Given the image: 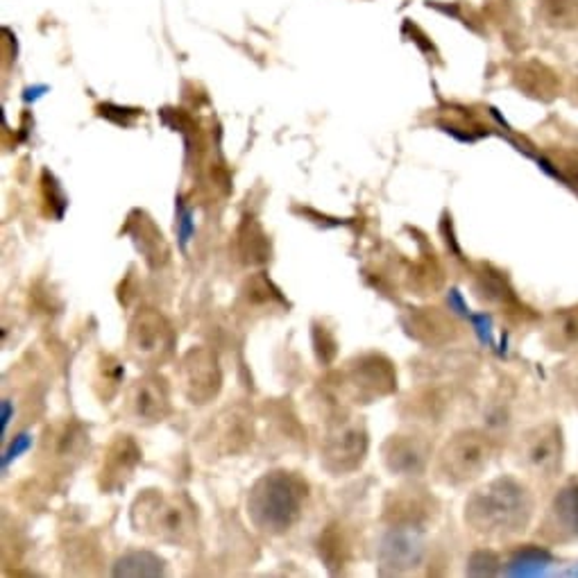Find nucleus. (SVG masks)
I'll use <instances>...</instances> for the list:
<instances>
[{
	"instance_id": "obj_1",
	"label": "nucleus",
	"mask_w": 578,
	"mask_h": 578,
	"mask_svg": "<svg viewBox=\"0 0 578 578\" xmlns=\"http://www.w3.org/2000/svg\"><path fill=\"white\" fill-rule=\"evenodd\" d=\"M533 510L531 490L512 476H499L467 497L465 524L481 537L508 540L527 531Z\"/></svg>"
},
{
	"instance_id": "obj_2",
	"label": "nucleus",
	"mask_w": 578,
	"mask_h": 578,
	"mask_svg": "<svg viewBox=\"0 0 578 578\" xmlns=\"http://www.w3.org/2000/svg\"><path fill=\"white\" fill-rule=\"evenodd\" d=\"M309 485L286 470L266 472L248 494V518L268 536H284L302 518Z\"/></svg>"
},
{
	"instance_id": "obj_3",
	"label": "nucleus",
	"mask_w": 578,
	"mask_h": 578,
	"mask_svg": "<svg viewBox=\"0 0 578 578\" xmlns=\"http://www.w3.org/2000/svg\"><path fill=\"white\" fill-rule=\"evenodd\" d=\"M130 518L139 533L170 545H186L195 533V508L177 492L146 490L132 503Z\"/></svg>"
},
{
	"instance_id": "obj_4",
	"label": "nucleus",
	"mask_w": 578,
	"mask_h": 578,
	"mask_svg": "<svg viewBox=\"0 0 578 578\" xmlns=\"http://www.w3.org/2000/svg\"><path fill=\"white\" fill-rule=\"evenodd\" d=\"M494 458V442L485 431L465 429L447 440L438 454V479L449 485H465L476 481Z\"/></svg>"
},
{
	"instance_id": "obj_5",
	"label": "nucleus",
	"mask_w": 578,
	"mask_h": 578,
	"mask_svg": "<svg viewBox=\"0 0 578 578\" xmlns=\"http://www.w3.org/2000/svg\"><path fill=\"white\" fill-rule=\"evenodd\" d=\"M367 454V431L361 418H343L334 422L322 440L320 463L334 476L352 474L363 465Z\"/></svg>"
},
{
	"instance_id": "obj_6",
	"label": "nucleus",
	"mask_w": 578,
	"mask_h": 578,
	"mask_svg": "<svg viewBox=\"0 0 578 578\" xmlns=\"http://www.w3.org/2000/svg\"><path fill=\"white\" fill-rule=\"evenodd\" d=\"M563 429L555 422L537 424L519 436L518 463L537 479H554L563 467Z\"/></svg>"
},
{
	"instance_id": "obj_7",
	"label": "nucleus",
	"mask_w": 578,
	"mask_h": 578,
	"mask_svg": "<svg viewBox=\"0 0 578 578\" xmlns=\"http://www.w3.org/2000/svg\"><path fill=\"white\" fill-rule=\"evenodd\" d=\"M175 348V331L168 320L155 309H141L127 330V352L143 366L166 361Z\"/></svg>"
},
{
	"instance_id": "obj_8",
	"label": "nucleus",
	"mask_w": 578,
	"mask_h": 578,
	"mask_svg": "<svg viewBox=\"0 0 578 578\" xmlns=\"http://www.w3.org/2000/svg\"><path fill=\"white\" fill-rule=\"evenodd\" d=\"M200 447L216 458L239 456L252 445L254 422L243 406L225 409L212 418L209 427L200 433Z\"/></svg>"
},
{
	"instance_id": "obj_9",
	"label": "nucleus",
	"mask_w": 578,
	"mask_h": 578,
	"mask_svg": "<svg viewBox=\"0 0 578 578\" xmlns=\"http://www.w3.org/2000/svg\"><path fill=\"white\" fill-rule=\"evenodd\" d=\"M179 384L191 404H209L222 388V372L218 357L207 348H191L179 363Z\"/></svg>"
},
{
	"instance_id": "obj_10",
	"label": "nucleus",
	"mask_w": 578,
	"mask_h": 578,
	"mask_svg": "<svg viewBox=\"0 0 578 578\" xmlns=\"http://www.w3.org/2000/svg\"><path fill=\"white\" fill-rule=\"evenodd\" d=\"M424 528L391 527L379 542L381 573H409L424 560Z\"/></svg>"
},
{
	"instance_id": "obj_11",
	"label": "nucleus",
	"mask_w": 578,
	"mask_h": 578,
	"mask_svg": "<svg viewBox=\"0 0 578 578\" xmlns=\"http://www.w3.org/2000/svg\"><path fill=\"white\" fill-rule=\"evenodd\" d=\"M348 388L358 400H375L395 393L397 375L393 363L381 354H366L348 363L345 370Z\"/></svg>"
},
{
	"instance_id": "obj_12",
	"label": "nucleus",
	"mask_w": 578,
	"mask_h": 578,
	"mask_svg": "<svg viewBox=\"0 0 578 578\" xmlns=\"http://www.w3.org/2000/svg\"><path fill=\"white\" fill-rule=\"evenodd\" d=\"M125 409L127 415L137 424H143V427L164 422L170 415V411H173L164 376L146 375L134 381L130 385V391H127Z\"/></svg>"
},
{
	"instance_id": "obj_13",
	"label": "nucleus",
	"mask_w": 578,
	"mask_h": 578,
	"mask_svg": "<svg viewBox=\"0 0 578 578\" xmlns=\"http://www.w3.org/2000/svg\"><path fill=\"white\" fill-rule=\"evenodd\" d=\"M540 536L554 545L578 540V481L564 483L551 499L542 518Z\"/></svg>"
},
{
	"instance_id": "obj_14",
	"label": "nucleus",
	"mask_w": 578,
	"mask_h": 578,
	"mask_svg": "<svg viewBox=\"0 0 578 578\" xmlns=\"http://www.w3.org/2000/svg\"><path fill=\"white\" fill-rule=\"evenodd\" d=\"M141 447L132 436H116L104 449L103 465H100V488L107 492L125 488L132 479L137 467L141 465Z\"/></svg>"
},
{
	"instance_id": "obj_15",
	"label": "nucleus",
	"mask_w": 578,
	"mask_h": 578,
	"mask_svg": "<svg viewBox=\"0 0 578 578\" xmlns=\"http://www.w3.org/2000/svg\"><path fill=\"white\" fill-rule=\"evenodd\" d=\"M381 454L393 474L420 476L431 458V445L420 436H391L384 442Z\"/></svg>"
},
{
	"instance_id": "obj_16",
	"label": "nucleus",
	"mask_w": 578,
	"mask_h": 578,
	"mask_svg": "<svg viewBox=\"0 0 578 578\" xmlns=\"http://www.w3.org/2000/svg\"><path fill=\"white\" fill-rule=\"evenodd\" d=\"M436 499L424 494V490H397L384 506V518L391 527L424 528L436 515Z\"/></svg>"
},
{
	"instance_id": "obj_17",
	"label": "nucleus",
	"mask_w": 578,
	"mask_h": 578,
	"mask_svg": "<svg viewBox=\"0 0 578 578\" xmlns=\"http://www.w3.org/2000/svg\"><path fill=\"white\" fill-rule=\"evenodd\" d=\"M127 234L132 236L134 245L143 254L150 268H161L168 261V243L159 227L152 222V218L143 212H134L127 222Z\"/></svg>"
},
{
	"instance_id": "obj_18",
	"label": "nucleus",
	"mask_w": 578,
	"mask_h": 578,
	"mask_svg": "<svg viewBox=\"0 0 578 578\" xmlns=\"http://www.w3.org/2000/svg\"><path fill=\"white\" fill-rule=\"evenodd\" d=\"M545 340L558 352H578V304L554 311L546 320Z\"/></svg>"
},
{
	"instance_id": "obj_19",
	"label": "nucleus",
	"mask_w": 578,
	"mask_h": 578,
	"mask_svg": "<svg viewBox=\"0 0 578 578\" xmlns=\"http://www.w3.org/2000/svg\"><path fill=\"white\" fill-rule=\"evenodd\" d=\"M239 252L248 266H259L270 259V245L268 236L264 234L261 225L245 218V222L239 230Z\"/></svg>"
},
{
	"instance_id": "obj_20",
	"label": "nucleus",
	"mask_w": 578,
	"mask_h": 578,
	"mask_svg": "<svg viewBox=\"0 0 578 578\" xmlns=\"http://www.w3.org/2000/svg\"><path fill=\"white\" fill-rule=\"evenodd\" d=\"M164 572V560L152 551H127L113 564L116 576H161Z\"/></svg>"
},
{
	"instance_id": "obj_21",
	"label": "nucleus",
	"mask_w": 578,
	"mask_h": 578,
	"mask_svg": "<svg viewBox=\"0 0 578 578\" xmlns=\"http://www.w3.org/2000/svg\"><path fill=\"white\" fill-rule=\"evenodd\" d=\"M551 563H554V558H551L549 551L528 546V549H522L512 555L506 573H510V576H536V573L545 572Z\"/></svg>"
},
{
	"instance_id": "obj_22",
	"label": "nucleus",
	"mask_w": 578,
	"mask_h": 578,
	"mask_svg": "<svg viewBox=\"0 0 578 578\" xmlns=\"http://www.w3.org/2000/svg\"><path fill=\"white\" fill-rule=\"evenodd\" d=\"M125 376L121 361L116 357H100L98 363V375H95V393L103 402H109L121 388V381Z\"/></svg>"
},
{
	"instance_id": "obj_23",
	"label": "nucleus",
	"mask_w": 578,
	"mask_h": 578,
	"mask_svg": "<svg viewBox=\"0 0 578 578\" xmlns=\"http://www.w3.org/2000/svg\"><path fill=\"white\" fill-rule=\"evenodd\" d=\"M545 16L554 28H578V0H545Z\"/></svg>"
},
{
	"instance_id": "obj_24",
	"label": "nucleus",
	"mask_w": 578,
	"mask_h": 578,
	"mask_svg": "<svg viewBox=\"0 0 578 578\" xmlns=\"http://www.w3.org/2000/svg\"><path fill=\"white\" fill-rule=\"evenodd\" d=\"M499 564H501V560L494 551H476L467 563V573L470 576H494L499 572Z\"/></svg>"
},
{
	"instance_id": "obj_25",
	"label": "nucleus",
	"mask_w": 578,
	"mask_h": 578,
	"mask_svg": "<svg viewBox=\"0 0 578 578\" xmlns=\"http://www.w3.org/2000/svg\"><path fill=\"white\" fill-rule=\"evenodd\" d=\"M30 447H32V433L28 431L19 433V436L12 440V445L5 449V454H3V472H7V467H10L12 461H16V458H21L23 454H28Z\"/></svg>"
},
{
	"instance_id": "obj_26",
	"label": "nucleus",
	"mask_w": 578,
	"mask_h": 578,
	"mask_svg": "<svg viewBox=\"0 0 578 578\" xmlns=\"http://www.w3.org/2000/svg\"><path fill=\"white\" fill-rule=\"evenodd\" d=\"M560 381H563L564 391L578 400V352H573V357L569 361L563 363V367L558 370Z\"/></svg>"
},
{
	"instance_id": "obj_27",
	"label": "nucleus",
	"mask_w": 578,
	"mask_h": 578,
	"mask_svg": "<svg viewBox=\"0 0 578 578\" xmlns=\"http://www.w3.org/2000/svg\"><path fill=\"white\" fill-rule=\"evenodd\" d=\"M177 225H179V248L186 249L188 240H191L193 231H195V222H193L191 209H182V212H179Z\"/></svg>"
},
{
	"instance_id": "obj_28",
	"label": "nucleus",
	"mask_w": 578,
	"mask_h": 578,
	"mask_svg": "<svg viewBox=\"0 0 578 578\" xmlns=\"http://www.w3.org/2000/svg\"><path fill=\"white\" fill-rule=\"evenodd\" d=\"M472 325H474L476 334H479V339L483 340V343L492 345V331H490V315L481 313V315H470Z\"/></svg>"
},
{
	"instance_id": "obj_29",
	"label": "nucleus",
	"mask_w": 578,
	"mask_h": 578,
	"mask_svg": "<svg viewBox=\"0 0 578 578\" xmlns=\"http://www.w3.org/2000/svg\"><path fill=\"white\" fill-rule=\"evenodd\" d=\"M447 304H449V311H456V313L463 315V318H470L472 315L458 288H452V291H449V295H447Z\"/></svg>"
},
{
	"instance_id": "obj_30",
	"label": "nucleus",
	"mask_w": 578,
	"mask_h": 578,
	"mask_svg": "<svg viewBox=\"0 0 578 578\" xmlns=\"http://www.w3.org/2000/svg\"><path fill=\"white\" fill-rule=\"evenodd\" d=\"M12 413H14V409H12V402L5 400L3 402V433L7 431V427H10Z\"/></svg>"
}]
</instances>
